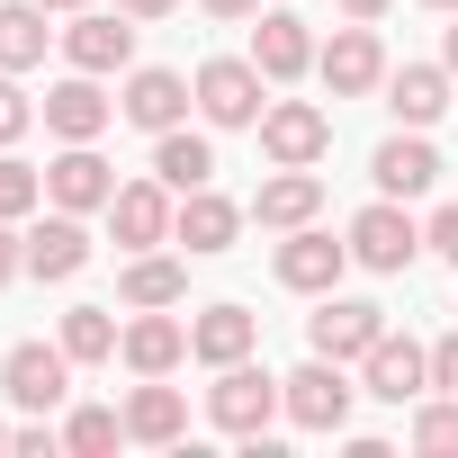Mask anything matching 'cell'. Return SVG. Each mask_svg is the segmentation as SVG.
<instances>
[{
    "mask_svg": "<svg viewBox=\"0 0 458 458\" xmlns=\"http://www.w3.org/2000/svg\"><path fill=\"white\" fill-rule=\"evenodd\" d=\"M279 404H288V395H279V377H270V369H252V360H225V377L207 386L216 431H234V440H261Z\"/></svg>",
    "mask_w": 458,
    "mask_h": 458,
    "instance_id": "cell-1",
    "label": "cell"
},
{
    "mask_svg": "<svg viewBox=\"0 0 458 458\" xmlns=\"http://www.w3.org/2000/svg\"><path fill=\"white\" fill-rule=\"evenodd\" d=\"M279 395H288V422H297V431H342L360 386L342 377V360H324V351H315L297 377H279Z\"/></svg>",
    "mask_w": 458,
    "mask_h": 458,
    "instance_id": "cell-2",
    "label": "cell"
},
{
    "mask_svg": "<svg viewBox=\"0 0 458 458\" xmlns=\"http://www.w3.org/2000/svg\"><path fill=\"white\" fill-rule=\"evenodd\" d=\"M261 153H270L279 171H306V162L333 153V117L306 108V99H279V108H261Z\"/></svg>",
    "mask_w": 458,
    "mask_h": 458,
    "instance_id": "cell-3",
    "label": "cell"
},
{
    "mask_svg": "<svg viewBox=\"0 0 458 458\" xmlns=\"http://www.w3.org/2000/svg\"><path fill=\"white\" fill-rule=\"evenodd\" d=\"M261 64H234V55H216V64H198V108H207V126H252L261 117Z\"/></svg>",
    "mask_w": 458,
    "mask_h": 458,
    "instance_id": "cell-4",
    "label": "cell"
},
{
    "mask_svg": "<svg viewBox=\"0 0 458 458\" xmlns=\"http://www.w3.org/2000/svg\"><path fill=\"white\" fill-rule=\"evenodd\" d=\"M64 377H72V351H46V342H19L0 360V386H10V404H28V413H55Z\"/></svg>",
    "mask_w": 458,
    "mask_h": 458,
    "instance_id": "cell-5",
    "label": "cell"
},
{
    "mask_svg": "<svg viewBox=\"0 0 458 458\" xmlns=\"http://www.w3.org/2000/svg\"><path fill=\"white\" fill-rule=\"evenodd\" d=\"M413 252H422V234H413V216H404V207L377 198V207L351 216V261H369V270H404Z\"/></svg>",
    "mask_w": 458,
    "mask_h": 458,
    "instance_id": "cell-6",
    "label": "cell"
},
{
    "mask_svg": "<svg viewBox=\"0 0 458 458\" xmlns=\"http://www.w3.org/2000/svg\"><path fill=\"white\" fill-rule=\"evenodd\" d=\"M342 261H351V243L315 234V225H288V243H279V279H288V288H306V297H333Z\"/></svg>",
    "mask_w": 458,
    "mask_h": 458,
    "instance_id": "cell-7",
    "label": "cell"
},
{
    "mask_svg": "<svg viewBox=\"0 0 458 458\" xmlns=\"http://www.w3.org/2000/svg\"><path fill=\"white\" fill-rule=\"evenodd\" d=\"M386 333V315L377 306H360V297H324V315L306 324V342L324 351V360H369V342Z\"/></svg>",
    "mask_w": 458,
    "mask_h": 458,
    "instance_id": "cell-8",
    "label": "cell"
},
{
    "mask_svg": "<svg viewBox=\"0 0 458 458\" xmlns=\"http://www.w3.org/2000/svg\"><path fill=\"white\" fill-rule=\"evenodd\" d=\"M108 117H117V99H108L90 72H72V81H55V90H46V126H55L64 144H90Z\"/></svg>",
    "mask_w": 458,
    "mask_h": 458,
    "instance_id": "cell-9",
    "label": "cell"
},
{
    "mask_svg": "<svg viewBox=\"0 0 458 458\" xmlns=\"http://www.w3.org/2000/svg\"><path fill=\"white\" fill-rule=\"evenodd\" d=\"M431 386V351L422 342H395V333H377L369 342V395H386V404H413Z\"/></svg>",
    "mask_w": 458,
    "mask_h": 458,
    "instance_id": "cell-10",
    "label": "cell"
},
{
    "mask_svg": "<svg viewBox=\"0 0 458 458\" xmlns=\"http://www.w3.org/2000/svg\"><path fill=\"white\" fill-rule=\"evenodd\" d=\"M315 64H324L333 99H360V90H377V81H386V55H377V37H369V28H342Z\"/></svg>",
    "mask_w": 458,
    "mask_h": 458,
    "instance_id": "cell-11",
    "label": "cell"
},
{
    "mask_svg": "<svg viewBox=\"0 0 458 458\" xmlns=\"http://www.w3.org/2000/svg\"><path fill=\"white\" fill-rule=\"evenodd\" d=\"M46 198L81 216V207H108V198H117V180H108V162H99L90 144H72V153H55V162H46Z\"/></svg>",
    "mask_w": 458,
    "mask_h": 458,
    "instance_id": "cell-12",
    "label": "cell"
},
{
    "mask_svg": "<svg viewBox=\"0 0 458 458\" xmlns=\"http://www.w3.org/2000/svg\"><path fill=\"white\" fill-rule=\"evenodd\" d=\"M117 351H126V369H135V377H171V369H180V351H189V324H171V315H153V306H144V315L126 324V342H117Z\"/></svg>",
    "mask_w": 458,
    "mask_h": 458,
    "instance_id": "cell-13",
    "label": "cell"
},
{
    "mask_svg": "<svg viewBox=\"0 0 458 458\" xmlns=\"http://www.w3.org/2000/svg\"><path fill=\"white\" fill-rule=\"evenodd\" d=\"M108 225H117V243H126V252H144V243L171 234V198H162L153 180H126V189L108 198Z\"/></svg>",
    "mask_w": 458,
    "mask_h": 458,
    "instance_id": "cell-14",
    "label": "cell"
},
{
    "mask_svg": "<svg viewBox=\"0 0 458 458\" xmlns=\"http://www.w3.org/2000/svg\"><path fill=\"white\" fill-rule=\"evenodd\" d=\"M252 342H261V315H243V306H207V315L189 324V351H198L207 369H225V360H252Z\"/></svg>",
    "mask_w": 458,
    "mask_h": 458,
    "instance_id": "cell-15",
    "label": "cell"
},
{
    "mask_svg": "<svg viewBox=\"0 0 458 458\" xmlns=\"http://www.w3.org/2000/svg\"><path fill=\"white\" fill-rule=\"evenodd\" d=\"M252 64H261L270 81H297V72L315 64V46H306V19H297V10H270V19L252 28Z\"/></svg>",
    "mask_w": 458,
    "mask_h": 458,
    "instance_id": "cell-16",
    "label": "cell"
},
{
    "mask_svg": "<svg viewBox=\"0 0 458 458\" xmlns=\"http://www.w3.org/2000/svg\"><path fill=\"white\" fill-rule=\"evenodd\" d=\"M369 171H377V189H386V198H422V189L440 180V153H431L422 135H386Z\"/></svg>",
    "mask_w": 458,
    "mask_h": 458,
    "instance_id": "cell-17",
    "label": "cell"
},
{
    "mask_svg": "<svg viewBox=\"0 0 458 458\" xmlns=\"http://www.w3.org/2000/svg\"><path fill=\"white\" fill-rule=\"evenodd\" d=\"M81 261H90V234H81V216H72V207L46 216L37 234H28V270H37V279H72Z\"/></svg>",
    "mask_w": 458,
    "mask_h": 458,
    "instance_id": "cell-18",
    "label": "cell"
},
{
    "mask_svg": "<svg viewBox=\"0 0 458 458\" xmlns=\"http://www.w3.org/2000/svg\"><path fill=\"white\" fill-rule=\"evenodd\" d=\"M234 198H216V189H189L180 198V216H171V234L189 243V252H225V243H234Z\"/></svg>",
    "mask_w": 458,
    "mask_h": 458,
    "instance_id": "cell-19",
    "label": "cell"
},
{
    "mask_svg": "<svg viewBox=\"0 0 458 458\" xmlns=\"http://www.w3.org/2000/svg\"><path fill=\"white\" fill-rule=\"evenodd\" d=\"M64 55H72V72H117L135 55V28L126 19H72L64 28Z\"/></svg>",
    "mask_w": 458,
    "mask_h": 458,
    "instance_id": "cell-20",
    "label": "cell"
},
{
    "mask_svg": "<svg viewBox=\"0 0 458 458\" xmlns=\"http://www.w3.org/2000/svg\"><path fill=\"white\" fill-rule=\"evenodd\" d=\"M117 108H126L144 135H171V126H180V108H189V81H180V72H135Z\"/></svg>",
    "mask_w": 458,
    "mask_h": 458,
    "instance_id": "cell-21",
    "label": "cell"
},
{
    "mask_svg": "<svg viewBox=\"0 0 458 458\" xmlns=\"http://www.w3.org/2000/svg\"><path fill=\"white\" fill-rule=\"evenodd\" d=\"M386 108H395L404 126H431V117L449 108V72H440V64H404V72H386Z\"/></svg>",
    "mask_w": 458,
    "mask_h": 458,
    "instance_id": "cell-22",
    "label": "cell"
},
{
    "mask_svg": "<svg viewBox=\"0 0 458 458\" xmlns=\"http://www.w3.org/2000/svg\"><path fill=\"white\" fill-rule=\"evenodd\" d=\"M46 0H10L0 10V72H28V64H46Z\"/></svg>",
    "mask_w": 458,
    "mask_h": 458,
    "instance_id": "cell-23",
    "label": "cell"
},
{
    "mask_svg": "<svg viewBox=\"0 0 458 458\" xmlns=\"http://www.w3.org/2000/svg\"><path fill=\"white\" fill-rule=\"evenodd\" d=\"M153 171H162V189H180V198H189V189H207V180H216V144L171 126V135L153 144Z\"/></svg>",
    "mask_w": 458,
    "mask_h": 458,
    "instance_id": "cell-24",
    "label": "cell"
},
{
    "mask_svg": "<svg viewBox=\"0 0 458 458\" xmlns=\"http://www.w3.org/2000/svg\"><path fill=\"white\" fill-rule=\"evenodd\" d=\"M315 207H324V180H315V171H279V180H261V198H252L261 225H315Z\"/></svg>",
    "mask_w": 458,
    "mask_h": 458,
    "instance_id": "cell-25",
    "label": "cell"
},
{
    "mask_svg": "<svg viewBox=\"0 0 458 458\" xmlns=\"http://www.w3.org/2000/svg\"><path fill=\"white\" fill-rule=\"evenodd\" d=\"M189 431V395L180 386H135V404H126V440H180Z\"/></svg>",
    "mask_w": 458,
    "mask_h": 458,
    "instance_id": "cell-26",
    "label": "cell"
},
{
    "mask_svg": "<svg viewBox=\"0 0 458 458\" xmlns=\"http://www.w3.org/2000/svg\"><path fill=\"white\" fill-rule=\"evenodd\" d=\"M117 288H126V306H180V297H189V270H180V261H135Z\"/></svg>",
    "mask_w": 458,
    "mask_h": 458,
    "instance_id": "cell-27",
    "label": "cell"
},
{
    "mask_svg": "<svg viewBox=\"0 0 458 458\" xmlns=\"http://www.w3.org/2000/svg\"><path fill=\"white\" fill-rule=\"evenodd\" d=\"M117 342H126V333L108 324V306H72V315H64V351H72V360H108Z\"/></svg>",
    "mask_w": 458,
    "mask_h": 458,
    "instance_id": "cell-28",
    "label": "cell"
},
{
    "mask_svg": "<svg viewBox=\"0 0 458 458\" xmlns=\"http://www.w3.org/2000/svg\"><path fill=\"white\" fill-rule=\"evenodd\" d=\"M126 440V413H108V404H81L72 422H64V449H81V458H99V449H117Z\"/></svg>",
    "mask_w": 458,
    "mask_h": 458,
    "instance_id": "cell-29",
    "label": "cell"
},
{
    "mask_svg": "<svg viewBox=\"0 0 458 458\" xmlns=\"http://www.w3.org/2000/svg\"><path fill=\"white\" fill-rule=\"evenodd\" d=\"M413 449L458 458V395H440V404H422V413H413Z\"/></svg>",
    "mask_w": 458,
    "mask_h": 458,
    "instance_id": "cell-30",
    "label": "cell"
},
{
    "mask_svg": "<svg viewBox=\"0 0 458 458\" xmlns=\"http://www.w3.org/2000/svg\"><path fill=\"white\" fill-rule=\"evenodd\" d=\"M37 198H46V180H37L28 162H0V216H28Z\"/></svg>",
    "mask_w": 458,
    "mask_h": 458,
    "instance_id": "cell-31",
    "label": "cell"
},
{
    "mask_svg": "<svg viewBox=\"0 0 458 458\" xmlns=\"http://www.w3.org/2000/svg\"><path fill=\"white\" fill-rule=\"evenodd\" d=\"M28 117H37V108H28V90H19V81H0V144H19V135H28Z\"/></svg>",
    "mask_w": 458,
    "mask_h": 458,
    "instance_id": "cell-32",
    "label": "cell"
},
{
    "mask_svg": "<svg viewBox=\"0 0 458 458\" xmlns=\"http://www.w3.org/2000/svg\"><path fill=\"white\" fill-rule=\"evenodd\" d=\"M422 243H431L440 261H458V207H440V216H431V234H422Z\"/></svg>",
    "mask_w": 458,
    "mask_h": 458,
    "instance_id": "cell-33",
    "label": "cell"
},
{
    "mask_svg": "<svg viewBox=\"0 0 458 458\" xmlns=\"http://www.w3.org/2000/svg\"><path fill=\"white\" fill-rule=\"evenodd\" d=\"M431 386H440V395H458V333L431 351Z\"/></svg>",
    "mask_w": 458,
    "mask_h": 458,
    "instance_id": "cell-34",
    "label": "cell"
},
{
    "mask_svg": "<svg viewBox=\"0 0 458 458\" xmlns=\"http://www.w3.org/2000/svg\"><path fill=\"white\" fill-rule=\"evenodd\" d=\"M19 270H28V252H19V243H10V216H0V288H10V279H19Z\"/></svg>",
    "mask_w": 458,
    "mask_h": 458,
    "instance_id": "cell-35",
    "label": "cell"
},
{
    "mask_svg": "<svg viewBox=\"0 0 458 458\" xmlns=\"http://www.w3.org/2000/svg\"><path fill=\"white\" fill-rule=\"evenodd\" d=\"M198 10H207V19H252L261 0H198Z\"/></svg>",
    "mask_w": 458,
    "mask_h": 458,
    "instance_id": "cell-36",
    "label": "cell"
},
{
    "mask_svg": "<svg viewBox=\"0 0 458 458\" xmlns=\"http://www.w3.org/2000/svg\"><path fill=\"white\" fill-rule=\"evenodd\" d=\"M117 10H126V19H171L180 0H117Z\"/></svg>",
    "mask_w": 458,
    "mask_h": 458,
    "instance_id": "cell-37",
    "label": "cell"
},
{
    "mask_svg": "<svg viewBox=\"0 0 458 458\" xmlns=\"http://www.w3.org/2000/svg\"><path fill=\"white\" fill-rule=\"evenodd\" d=\"M342 10H351V19H377V10H386V0H342Z\"/></svg>",
    "mask_w": 458,
    "mask_h": 458,
    "instance_id": "cell-38",
    "label": "cell"
},
{
    "mask_svg": "<svg viewBox=\"0 0 458 458\" xmlns=\"http://www.w3.org/2000/svg\"><path fill=\"white\" fill-rule=\"evenodd\" d=\"M449 72H458V28H449Z\"/></svg>",
    "mask_w": 458,
    "mask_h": 458,
    "instance_id": "cell-39",
    "label": "cell"
},
{
    "mask_svg": "<svg viewBox=\"0 0 458 458\" xmlns=\"http://www.w3.org/2000/svg\"><path fill=\"white\" fill-rule=\"evenodd\" d=\"M46 10H81V0H46Z\"/></svg>",
    "mask_w": 458,
    "mask_h": 458,
    "instance_id": "cell-40",
    "label": "cell"
},
{
    "mask_svg": "<svg viewBox=\"0 0 458 458\" xmlns=\"http://www.w3.org/2000/svg\"><path fill=\"white\" fill-rule=\"evenodd\" d=\"M10 440H19V431H10V422H0V449H10Z\"/></svg>",
    "mask_w": 458,
    "mask_h": 458,
    "instance_id": "cell-41",
    "label": "cell"
},
{
    "mask_svg": "<svg viewBox=\"0 0 458 458\" xmlns=\"http://www.w3.org/2000/svg\"><path fill=\"white\" fill-rule=\"evenodd\" d=\"M431 10H458V0H431Z\"/></svg>",
    "mask_w": 458,
    "mask_h": 458,
    "instance_id": "cell-42",
    "label": "cell"
}]
</instances>
